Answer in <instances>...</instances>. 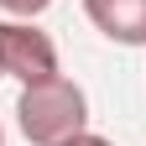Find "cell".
Returning a JSON list of instances; mask_svg holds the SVG:
<instances>
[{
	"label": "cell",
	"mask_w": 146,
	"mask_h": 146,
	"mask_svg": "<svg viewBox=\"0 0 146 146\" xmlns=\"http://www.w3.org/2000/svg\"><path fill=\"white\" fill-rule=\"evenodd\" d=\"M16 125L31 146H63L78 131H89V99L73 78H47V84H26L16 99Z\"/></svg>",
	"instance_id": "cell-1"
},
{
	"label": "cell",
	"mask_w": 146,
	"mask_h": 146,
	"mask_svg": "<svg viewBox=\"0 0 146 146\" xmlns=\"http://www.w3.org/2000/svg\"><path fill=\"white\" fill-rule=\"evenodd\" d=\"M0 73L16 84H47L58 78V47L47 31H36L31 21H0Z\"/></svg>",
	"instance_id": "cell-2"
},
{
	"label": "cell",
	"mask_w": 146,
	"mask_h": 146,
	"mask_svg": "<svg viewBox=\"0 0 146 146\" xmlns=\"http://www.w3.org/2000/svg\"><path fill=\"white\" fill-rule=\"evenodd\" d=\"M84 16L110 36V42L146 47V0H84Z\"/></svg>",
	"instance_id": "cell-3"
},
{
	"label": "cell",
	"mask_w": 146,
	"mask_h": 146,
	"mask_svg": "<svg viewBox=\"0 0 146 146\" xmlns=\"http://www.w3.org/2000/svg\"><path fill=\"white\" fill-rule=\"evenodd\" d=\"M47 5H52V0H0V11L16 16V21H31V16H42Z\"/></svg>",
	"instance_id": "cell-4"
},
{
	"label": "cell",
	"mask_w": 146,
	"mask_h": 146,
	"mask_svg": "<svg viewBox=\"0 0 146 146\" xmlns=\"http://www.w3.org/2000/svg\"><path fill=\"white\" fill-rule=\"evenodd\" d=\"M63 146H115V141H110V136H94V131H78V136L63 141Z\"/></svg>",
	"instance_id": "cell-5"
},
{
	"label": "cell",
	"mask_w": 146,
	"mask_h": 146,
	"mask_svg": "<svg viewBox=\"0 0 146 146\" xmlns=\"http://www.w3.org/2000/svg\"><path fill=\"white\" fill-rule=\"evenodd\" d=\"M0 78H5V73H0Z\"/></svg>",
	"instance_id": "cell-6"
},
{
	"label": "cell",
	"mask_w": 146,
	"mask_h": 146,
	"mask_svg": "<svg viewBox=\"0 0 146 146\" xmlns=\"http://www.w3.org/2000/svg\"><path fill=\"white\" fill-rule=\"evenodd\" d=\"M0 141H5V136H0Z\"/></svg>",
	"instance_id": "cell-7"
}]
</instances>
